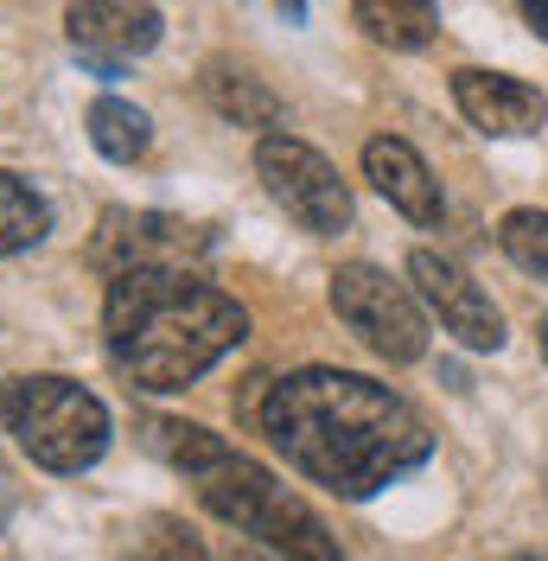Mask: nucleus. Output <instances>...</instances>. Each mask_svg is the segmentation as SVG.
Returning <instances> with one entry per match:
<instances>
[{"mask_svg":"<svg viewBox=\"0 0 548 561\" xmlns=\"http://www.w3.org/2000/svg\"><path fill=\"white\" fill-rule=\"evenodd\" d=\"M70 51L96 77H122V70L147 58L160 45V13L147 0H77L65 13Z\"/></svg>","mask_w":548,"mask_h":561,"instance_id":"nucleus-8","label":"nucleus"},{"mask_svg":"<svg viewBox=\"0 0 548 561\" xmlns=\"http://www.w3.org/2000/svg\"><path fill=\"white\" fill-rule=\"evenodd\" d=\"M205 96H210V108H217L224 122H237V128H274V122H281L274 90L262 83V77H249V70L210 65L205 70Z\"/></svg>","mask_w":548,"mask_h":561,"instance_id":"nucleus-12","label":"nucleus"},{"mask_svg":"<svg viewBox=\"0 0 548 561\" xmlns=\"http://www.w3.org/2000/svg\"><path fill=\"white\" fill-rule=\"evenodd\" d=\"M516 7H523V20H529V26L548 38V0H516Z\"/></svg>","mask_w":548,"mask_h":561,"instance_id":"nucleus-17","label":"nucleus"},{"mask_svg":"<svg viewBox=\"0 0 548 561\" xmlns=\"http://www.w3.org/2000/svg\"><path fill=\"white\" fill-rule=\"evenodd\" d=\"M147 447L167 459L172 472H185L198 485L205 511L237 524L242 536H262L281 561H344L339 536L312 517L307 497H294L269 466H255L249 454L224 447L210 427H198V421H153Z\"/></svg>","mask_w":548,"mask_h":561,"instance_id":"nucleus-3","label":"nucleus"},{"mask_svg":"<svg viewBox=\"0 0 548 561\" xmlns=\"http://www.w3.org/2000/svg\"><path fill=\"white\" fill-rule=\"evenodd\" d=\"M255 421L269 434V447L300 479L339 491V497H377L402 472L427 466L434 434L389 383H370L357 370H294L274 377L255 402Z\"/></svg>","mask_w":548,"mask_h":561,"instance_id":"nucleus-1","label":"nucleus"},{"mask_svg":"<svg viewBox=\"0 0 548 561\" xmlns=\"http://www.w3.org/2000/svg\"><path fill=\"white\" fill-rule=\"evenodd\" d=\"M255 173H262L274 205L287 210L300 230H312V237H339L344 224H351V185H344L339 167L319 147H307V140L269 135L255 147Z\"/></svg>","mask_w":548,"mask_h":561,"instance_id":"nucleus-6","label":"nucleus"},{"mask_svg":"<svg viewBox=\"0 0 548 561\" xmlns=\"http://www.w3.org/2000/svg\"><path fill=\"white\" fill-rule=\"evenodd\" d=\"M453 103L479 135H543L548 122L543 90H529L523 77H504V70H479V65L453 70Z\"/></svg>","mask_w":548,"mask_h":561,"instance_id":"nucleus-9","label":"nucleus"},{"mask_svg":"<svg viewBox=\"0 0 548 561\" xmlns=\"http://www.w3.org/2000/svg\"><path fill=\"white\" fill-rule=\"evenodd\" d=\"M83 128H90V140H96V153H103V160H122V167L140 160L147 140H153V122H147L135 103H122V96H96L90 115H83Z\"/></svg>","mask_w":548,"mask_h":561,"instance_id":"nucleus-13","label":"nucleus"},{"mask_svg":"<svg viewBox=\"0 0 548 561\" xmlns=\"http://www.w3.org/2000/svg\"><path fill=\"white\" fill-rule=\"evenodd\" d=\"M351 13L389 51H421L427 38L441 33V7L434 0H351Z\"/></svg>","mask_w":548,"mask_h":561,"instance_id":"nucleus-11","label":"nucleus"},{"mask_svg":"<svg viewBox=\"0 0 548 561\" xmlns=\"http://www.w3.org/2000/svg\"><path fill=\"white\" fill-rule=\"evenodd\" d=\"M409 287L421 294V307L441 319V332H453L466 351H498L504 345V313L491 307V294H484L459 262H446V255H434V249H414L409 255Z\"/></svg>","mask_w":548,"mask_h":561,"instance_id":"nucleus-7","label":"nucleus"},{"mask_svg":"<svg viewBox=\"0 0 548 561\" xmlns=\"http://www.w3.org/2000/svg\"><path fill=\"white\" fill-rule=\"evenodd\" d=\"M7 434L45 472H90L109 454V409L70 377H13L0 389Z\"/></svg>","mask_w":548,"mask_h":561,"instance_id":"nucleus-4","label":"nucleus"},{"mask_svg":"<svg viewBox=\"0 0 548 561\" xmlns=\"http://www.w3.org/2000/svg\"><path fill=\"white\" fill-rule=\"evenodd\" d=\"M511 561H548V556H543V549H529V556H511Z\"/></svg>","mask_w":548,"mask_h":561,"instance_id":"nucleus-20","label":"nucleus"},{"mask_svg":"<svg viewBox=\"0 0 548 561\" xmlns=\"http://www.w3.org/2000/svg\"><path fill=\"white\" fill-rule=\"evenodd\" d=\"M45 230H52V205L26 179L0 173V255H20V249L45 243Z\"/></svg>","mask_w":548,"mask_h":561,"instance_id":"nucleus-14","label":"nucleus"},{"mask_svg":"<svg viewBox=\"0 0 548 561\" xmlns=\"http://www.w3.org/2000/svg\"><path fill=\"white\" fill-rule=\"evenodd\" d=\"M536 339H543V357H548V313H543V325H536Z\"/></svg>","mask_w":548,"mask_h":561,"instance_id":"nucleus-19","label":"nucleus"},{"mask_svg":"<svg viewBox=\"0 0 548 561\" xmlns=\"http://www.w3.org/2000/svg\"><path fill=\"white\" fill-rule=\"evenodd\" d=\"M274 7H281V13H287V20H294V26H300V20H307V0H274Z\"/></svg>","mask_w":548,"mask_h":561,"instance_id":"nucleus-18","label":"nucleus"},{"mask_svg":"<svg viewBox=\"0 0 548 561\" xmlns=\"http://www.w3.org/2000/svg\"><path fill=\"white\" fill-rule=\"evenodd\" d=\"M332 313L377 351L383 364H414L427 351L421 294H414L409 280L370 268V262H344L339 275H332Z\"/></svg>","mask_w":548,"mask_h":561,"instance_id":"nucleus-5","label":"nucleus"},{"mask_svg":"<svg viewBox=\"0 0 548 561\" xmlns=\"http://www.w3.org/2000/svg\"><path fill=\"white\" fill-rule=\"evenodd\" d=\"M498 243H504V255H511L523 275L548 280V210H511L498 224Z\"/></svg>","mask_w":548,"mask_h":561,"instance_id":"nucleus-16","label":"nucleus"},{"mask_svg":"<svg viewBox=\"0 0 548 561\" xmlns=\"http://www.w3.org/2000/svg\"><path fill=\"white\" fill-rule=\"evenodd\" d=\"M249 339V313L185 262H128L109 275L103 345L122 383L147 396L192 389L224 351Z\"/></svg>","mask_w":548,"mask_h":561,"instance_id":"nucleus-2","label":"nucleus"},{"mask_svg":"<svg viewBox=\"0 0 548 561\" xmlns=\"http://www.w3.org/2000/svg\"><path fill=\"white\" fill-rule=\"evenodd\" d=\"M364 179L377 185L389 205L402 210L409 224H421V230H434L441 224V179L427 173V160L414 153L409 140H396V135H377V140H364Z\"/></svg>","mask_w":548,"mask_h":561,"instance_id":"nucleus-10","label":"nucleus"},{"mask_svg":"<svg viewBox=\"0 0 548 561\" xmlns=\"http://www.w3.org/2000/svg\"><path fill=\"white\" fill-rule=\"evenodd\" d=\"M122 561H210L205 542L172 517H140L128 536H122Z\"/></svg>","mask_w":548,"mask_h":561,"instance_id":"nucleus-15","label":"nucleus"}]
</instances>
